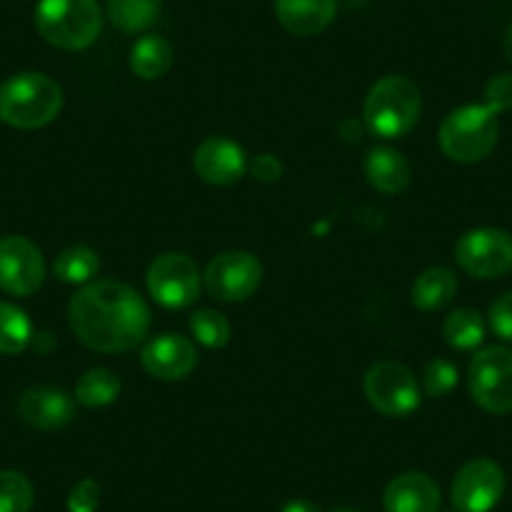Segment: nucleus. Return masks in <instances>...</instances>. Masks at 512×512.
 <instances>
[{
    "label": "nucleus",
    "mask_w": 512,
    "mask_h": 512,
    "mask_svg": "<svg viewBox=\"0 0 512 512\" xmlns=\"http://www.w3.org/2000/svg\"><path fill=\"white\" fill-rule=\"evenodd\" d=\"M71 329L96 352H128L139 347L151 327V312L139 292L116 279L86 284L68 307Z\"/></svg>",
    "instance_id": "nucleus-1"
},
{
    "label": "nucleus",
    "mask_w": 512,
    "mask_h": 512,
    "mask_svg": "<svg viewBox=\"0 0 512 512\" xmlns=\"http://www.w3.org/2000/svg\"><path fill=\"white\" fill-rule=\"evenodd\" d=\"M422 93L407 76H384L374 83L364 101V123L379 139H400L417 126Z\"/></svg>",
    "instance_id": "nucleus-2"
},
{
    "label": "nucleus",
    "mask_w": 512,
    "mask_h": 512,
    "mask_svg": "<svg viewBox=\"0 0 512 512\" xmlns=\"http://www.w3.org/2000/svg\"><path fill=\"white\" fill-rule=\"evenodd\" d=\"M61 106V86L46 73H18L0 86V121L8 126H48L61 113Z\"/></svg>",
    "instance_id": "nucleus-3"
},
{
    "label": "nucleus",
    "mask_w": 512,
    "mask_h": 512,
    "mask_svg": "<svg viewBox=\"0 0 512 512\" xmlns=\"http://www.w3.org/2000/svg\"><path fill=\"white\" fill-rule=\"evenodd\" d=\"M500 123L485 103H470L447 113L440 126V149L457 164H477L497 146Z\"/></svg>",
    "instance_id": "nucleus-4"
},
{
    "label": "nucleus",
    "mask_w": 512,
    "mask_h": 512,
    "mask_svg": "<svg viewBox=\"0 0 512 512\" xmlns=\"http://www.w3.org/2000/svg\"><path fill=\"white\" fill-rule=\"evenodd\" d=\"M36 28L61 51H83L101 36V8L96 0H41Z\"/></svg>",
    "instance_id": "nucleus-5"
},
{
    "label": "nucleus",
    "mask_w": 512,
    "mask_h": 512,
    "mask_svg": "<svg viewBox=\"0 0 512 512\" xmlns=\"http://www.w3.org/2000/svg\"><path fill=\"white\" fill-rule=\"evenodd\" d=\"M470 395L490 415L512 412V349L505 344H492L472 357Z\"/></svg>",
    "instance_id": "nucleus-6"
},
{
    "label": "nucleus",
    "mask_w": 512,
    "mask_h": 512,
    "mask_svg": "<svg viewBox=\"0 0 512 512\" xmlns=\"http://www.w3.org/2000/svg\"><path fill=\"white\" fill-rule=\"evenodd\" d=\"M364 395L384 417H410L420 407V384L400 362H377L364 374Z\"/></svg>",
    "instance_id": "nucleus-7"
},
{
    "label": "nucleus",
    "mask_w": 512,
    "mask_h": 512,
    "mask_svg": "<svg viewBox=\"0 0 512 512\" xmlns=\"http://www.w3.org/2000/svg\"><path fill=\"white\" fill-rule=\"evenodd\" d=\"M455 259L470 277L500 279L512 272V234L495 226H482L460 236Z\"/></svg>",
    "instance_id": "nucleus-8"
},
{
    "label": "nucleus",
    "mask_w": 512,
    "mask_h": 512,
    "mask_svg": "<svg viewBox=\"0 0 512 512\" xmlns=\"http://www.w3.org/2000/svg\"><path fill=\"white\" fill-rule=\"evenodd\" d=\"M149 292L161 307L184 309L199 299L201 274L191 256L181 251H166L151 262L146 274Z\"/></svg>",
    "instance_id": "nucleus-9"
},
{
    "label": "nucleus",
    "mask_w": 512,
    "mask_h": 512,
    "mask_svg": "<svg viewBox=\"0 0 512 512\" xmlns=\"http://www.w3.org/2000/svg\"><path fill=\"white\" fill-rule=\"evenodd\" d=\"M264 277L262 262L249 251H224L206 267V292L219 302H244L259 289Z\"/></svg>",
    "instance_id": "nucleus-10"
},
{
    "label": "nucleus",
    "mask_w": 512,
    "mask_h": 512,
    "mask_svg": "<svg viewBox=\"0 0 512 512\" xmlns=\"http://www.w3.org/2000/svg\"><path fill=\"white\" fill-rule=\"evenodd\" d=\"M505 495V472L495 460L477 457L462 465L452 480V507L457 512H492Z\"/></svg>",
    "instance_id": "nucleus-11"
},
{
    "label": "nucleus",
    "mask_w": 512,
    "mask_h": 512,
    "mask_svg": "<svg viewBox=\"0 0 512 512\" xmlns=\"http://www.w3.org/2000/svg\"><path fill=\"white\" fill-rule=\"evenodd\" d=\"M46 279L43 254L26 236L0 239V289L13 297H31Z\"/></svg>",
    "instance_id": "nucleus-12"
},
{
    "label": "nucleus",
    "mask_w": 512,
    "mask_h": 512,
    "mask_svg": "<svg viewBox=\"0 0 512 512\" xmlns=\"http://www.w3.org/2000/svg\"><path fill=\"white\" fill-rule=\"evenodd\" d=\"M199 354L194 342L179 334H159L141 349V364L146 372L164 382H179L196 369Z\"/></svg>",
    "instance_id": "nucleus-13"
},
{
    "label": "nucleus",
    "mask_w": 512,
    "mask_h": 512,
    "mask_svg": "<svg viewBox=\"0 0 512 512\" xmlns=\"http://www.w3.org/2000/svg\"><path fill=\"white\" fill-rule=\"evenodd\" d=\"M194 171L211 186L236 184L246 174V154L236 141L211 136L194 151Z\"/></svg>",
    "instance_id": "nucleus-14"
},
{
    "label": "nucleus",
    "mask_w": 512,
    "mask_h": 512,
    "mask_svg": "<svg viewBox=\"0 0 512 512\" xmlns=\"http://www.w3.org/2000/svg\"><path fill=\"white\" fill-rule=\"evenodd\" d=\"M440 485L425 472H402L384 490L387 512H440Z\"/></svg>",
    "instance_id": "nucleus-15"
},
{
    "label": "nucleus",
    "mask_w": 512,
    "mask_h": 512,
    "mask_svg": "<svg viewBox=\"0 0 512 512\" xmlns=\"http://www.w3.org/2000/svg\"><path fill=\"white\" fill-rule=\"evenodd\" d=\"M18 415L36 430H61L73 420V400L56 387H36L23 392Z\"/></svg>",
    "instance_id": "nucleus-16"
},
{
    "label": "nucleus",
    "mask_w": 512,
    "mask_h": 512,
    "mask_svg": "<svg viewBox=\"0 0 512 512\" xmlns=\"http://www.w3.org/2000/svg\"><path fill=\"white\" fill-rule=\"evenodd\" d=\"M274 13L292 36L309 38L332 26L337 0H274Z\"/></svg>",
    "instance_id": "nucleus-17"
},
{
    "label": "nucleus",
    "mask_w": 512,
    "mask_h": 512,
    "mask_svg": "<svg viewBox=\"0 0 512 512\" xmlns=\"http://www.w3.org/2000/svg\"><path fill=\"white\" fill-rule=\"evenodd\" d=\"M364 174H367L372 189L387 196L402 194L412 181L410 161L390 146H379V149L369 151L367 161H364Z\"/></svg>",
    "instance_id": "nucleus-18"
},
{
    "label": "nucleus",
    "mask_w": 512,
    "mask_h": 512,
    "mask_svg": "<svg viewBox=\"0 0 512 512\" xmlns=\"http://www.w3.org/2000/svg\"><path fill=\"white\" fill-rule=\"evenodd\" d=\"M457 294V277L447 267H432L412 284V304L422 312H437L447 307Z\"/></svg>",
    "instance_id": "nucleus-19"
},
{
    "label": "nucleus",
    "mask_w": 512,
    "mask_h": 512,
    "mask_svg": "<svg viewBox=\"0 0 512 512\" xmlns=\"http://www.w3.org/2000/svg\"><path fill=\"white\" fill-rule=\"evenodd\" d=\"M174 66V48L161 36H144L131 48V71L144 81L164 78Z\"/></svg>",
    "instance_id": "nucleus-20"
},
{
    "label": "nucleus",
    "mask_w": 512,
    "mask_h": 512,
    "mask_svg": "<svg viewBox=\"0 0 512 512\" xmlns=\"http://www.w3.org/2000/svg\"><path fill=\"white\" fill-rule=\"evenodd\" d=\"M108 18L123 33H144L156 23L161 0H108Z\"/></svg>",
    "instance_id": "nucleus-21"
},
{
    "label": "nucleus",
    "mask_w": 512,
    "mask_h": 512,
    "mask_svg": "<svg viewBox=\"0 0 512 512\" xmlns=\"http://www.w3.org/2000/svg\"><path fill=\"white\" fill-rule=\"evenodd\" d=\"M121 395V379L113 369H88L76 384V400L86 407H106Z\"/></svg>",
    "instance_id": "nucleus-22"
},
{
    "label": "nucleus",
    "mask_w": 512,
    "mask_h": 512,
    "mask_svg": "<svg viewBox=\"0 0 512 512\" xmlns=\"http://www.w3.org/2000/svg\"><path fill=\"white\" fill-rule=\"evenodd\" d=\"M98 254L88 246H68L53 262V274L66 284H91L98 274Z\"/></svg>",
    "instance_id": "nucleus-23"
},
{
    "label": "nucleus",
    "mask_w": 512,
    "mask_h": 512,
    "mask_svg": "<svg viewBox=\"0 0 512 512\" xmlns=\"http://www.w3.org/2000/svg\"><path fill=\"white\" fill-rule=\"evenodd\" d=\"M485 319L475 309H455L450 317L442 324V337L450 347L455 349H475L480 347L482 339H485Z\"/></svg>",
    "instance_id": "nucleus-24"
},
{
    "label": "nucleus",
    "mask_w": 512,
    "mask_h": 512,
    "mask_svg": "<svg viewBox=\"0 0 512 512\" xmlns=\"http://www.w3.org/2000/svg\"><path fill=\"white\" fill-rule=\"evenodd\" d=\"M31 342V322L16 304L0 302V354H18Z\"/></svg>",
    "instance_id": "nucleus-25"
},
{
    "label": "nucleus",
    "mask_w": 512,
    "mask_h": 512,
    "mask_svg": "<svg viewBox=\"0 0 512 512\" xmlns=\"http://www.w3.org/2000/svg\"><path fill=\"white\" fill-rule=\"evenodd\" d=\"M189 329L196 337V342L209 349H221L231 342V324L229 319L214 309H199L191 314Z\"/></svg>",
    "instance_id": "nucleus-26"
},
{
    "label": "nucleus",
    "mask_w": 512,
    "mask_h": 512,
    "mask_svg": "<svg viewBox=\"0 0 512 512\" xmlns=\"http://www.w3.org/2000/svg\"><path fill=\"white\" fill-rule=\"evenodd\" d=\"M33 485L23 472L0 470V512H31Z\"/></svg>",
    "instance_id": "nucleus-27"
},
{
    "label": "nucleus",
    "mask_w": 512,
    "mask_h": 512,
    "mask_svg": "<svg viewBox=\"0 0 512 512\" xmlns=\"http://www.w3.org/2000/svg\"><path fill=\"white\" fill-rule=\"evenodd\" d=\"M457 384V369L455 364L447 359H430L422 369V390L427 397H445L455 390Z\"/></svg>",
    "instance_id": "nucleus-28"
},
{
    "label": "nucleus",
    "mask_w": 512,
    "mask_h": 512,
    "mask_svg": "<svg viewBox=\"0 0 512 512\" xmlns=\"http://www.w3.org/2000/svg\"><path fill=\"white\" fill-rule=\"evenodd\" d=\"M485 106L492 113L512 111V73H495L485 86Z\"/></svg>",
    "instance_id": "nucleus-29"
},
{
    "label": "nucleus",
    "mask_w": 512,
    "mask_h": 512,
    "mask_svg": "<svg viewBox=\"0 0 512 512\" xmlns=\"http://www.w3.org/2000/svg\"><path fill=\"white\" fill-rule=\"evenodd\" d=\"M98 502H101V487L91 477L76 482L68 492V512H96Z\"/></svg>",
    "instance_id": "nucleus-30"
},
{
    "label": "nucleus",
    "mask_w": 512,
    "mask_h": 512,
    "mask_svg": "<svg viewBox=\"0 0 512 512\" xmlns=\"http://www.w3.org/2000/svg\"><path fill=\"white\" fill-rule=\"evenodd\" d=\"M490 329L502 339L512 342V292L500 294L490 307Z\"/></svg>",
    "instance_id": "nucleus-31"
},
{
    "label": "nucleus",
    "mask_w": 512,
    "mask_h": 512,
    "mask_svg": "<svg viewBox=\"0 0 512 512\" xmlns=\"http://www.w3.org/2000/svg\"><path fill=\"white\" fill-rule=\"evenodd\" d=\"M251 174H254L256 181H262V184H274V181L282 179L284 166L277 156L262 154V156H256L254 164H251Z\"/></svg>",
    "instance_id": "nucleus-32"
},
{
    "label": "nucleus",
    "mask_w": 512,
    "mask_h": 512,
    "mask_svg": "<svg viewBox=\"0 0 512 512\" xmlns=\"http://www.w3.org/2000/svg\"><path fill=\"white\" fill-rule=\"evenodd\" d=\"M279 512H319V507L309 500H292L287 502Z\"/></svg>",
    "instance_id": "nucleus-33"
},
{
    "label": "nucleus",
    "mask_w": 512,
    "mask_h": 512,
    "mask_svg": "<svg viewBox=\"0 0 512 512\" xmlns=\"http://www.w3.org/2000/svg\"><path fill=\"white\" fill-rule=\"evenodd\" d=\"M505 58H507V63L512 66V23L505 33Z\"/></svg>",
    "instance_id": "nucleus-34"
},
{
    "label": "nucleus",
    "mask_w": 512,
    "mask_h": 512,
    "mask_svg": "<svg viewBox=\"0 0 512 512\" xmlns=\"http://www.w3.org/2000/svg\"><path fill=\"white\" fill-rule=\"evenodd\" d=\"M334 512H359V510H352V507H342V510H334Z\"/></svg>",
    "instance_id": "nucleus-35"
}]
</instances>
